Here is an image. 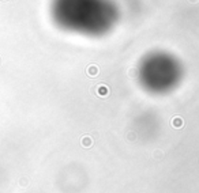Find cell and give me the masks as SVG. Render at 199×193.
<instances>
[{
	"label": "cell",
	"mask_w": 199,
	"mask_h": 193,
	"mask_svg": "<svg viewBox=\"0 0 199 193\" xmlns=\"http://www.w3.org/2000/svg\"><path fill=\"white\" fill-rule=\"evenodd\" d=\"M87 72H89L90 76H96V75L98 74V70H97L96 65H90V67L87 68Z\"/></svg>",
	"instance_id": "cell-1"
},
{
	"label": "cell",
	"mask_w": 199,
	"mask_h": 193,
	"mask_svg": "<svg viewBox=\"0 0 199 193\" xmlns=\"http://www.w3.org/2000/svg\"><path fill=\"white\" fill-rule=\"evenodd\" d=\"M108 94V88L104 86V87H100V95H107Z\"/></svg>",
	"instance_id": "cell-2"
},
{
	"label": "cell",
	"mask_w": 199,
	"mask_h": 193,
	"mask_svg": "<svg viewBox=\"0 0 199 193\" xmlns=\"http://www.w3.org/2000/svg\"><path fill=\"white\" fill-rule=\"evenodd\" d=\"M181 124H183V121H181V120L180 118H176V120H174V121H173V125L174 126H181Z\"/></svg>",
	"instance_id": "cell-3"
}]
</instances>
